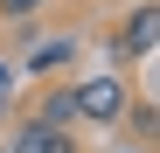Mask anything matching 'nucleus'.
I'll use <instances>...</instances> for the list:
<instances>
[{
  "label": "nucleus",
  "instance_id": "39448f33",
  "mask_svg": "<svg viewBox=\"0 0 160 153\" xmlns=\"http://www.w3.org/2000/svg\"><path fill=\"white\" fill-rule=\"evenodd\" d=\"M118 125H132L139 139H153V105H125V118H118Z\"/></svg>",
  "mask_w": 160,
  "mask_h": 153
},
{
  "label": "nucleus",
  "instance_id": "f257e3e1",
  "mask_svg": "<svg viewBox=\"0 0 160 153\" xmlns=\"http://www.w3.org/2000/svg\"><path fill=\"white\" fill-rule=\"evenodd\" d=\"M77 118L84 125H98V132H118V118H125V105H132V84L118 70H104V76H77Z\"/></svg>",
  "mask_w": 160,
  "mask_h": 153
},
{
  "label": "nucleus",
  "instance_id": "20e7f679",
  "mask_svg": "<svg viewBox=\"0 0 160 153\" xmlns=\"http://www.w3.org/2000/svg\"><path fill=\"white\" fill-rule=\"evenodd\" d=\"M35 125H49V132H70V125H77V91L70 84H49L42 97H35V111H28Z\"/></svg>",
  "mask_w": 160,
  "mask_h": 153
},
{
  "label": "nucleus",
  "instance_id": "423d86ee",
  "mask_svg": "<svg viewBox=\"0 0 160 153\" xmlns=\"http://www.w3.org/2000/svg\"><path fill=\"white\" fill-rule=\"evenodd\" d=\"M35 7H42V0H0V21H28Z\"/></svg>",
  "mask_w": 160,
  "mask_h": 153
},
{
  "label": "nucleus",
  "instance_id": "7ed1b4c3",
  "mask_svg": "<svg viewBox=\"0 0 160 153\" xmlns=\"http://www.w3.org/2000/svg\"><path fill=\"white\" fill-rule=\"evenodd\" d=\"M0 153H77V132H49V125L21 118L14 132H7V146H0Z\"/></svg>",
  "mask_w": 160,
  "mask_h": 153
},
{
  "label": "nucleus",
  "instance_id": "f03ea898",
  "mask_svg": "<svg viewBox=\"0 0 160 153\" xmlns=\"http://www.w3.org/2000/svg\"><path fill=\"white\" fill-rule=\"evenodd\" d=\"M153 42H160V14H153V7H132V14H125V35L112 42V63L153 56Z\"/></svg>",
  "mask_w": 160,
  "mask_h": 153
}]
</instances>
